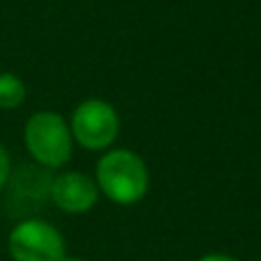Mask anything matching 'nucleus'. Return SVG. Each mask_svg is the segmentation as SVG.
Masks as SVG:
<instances>
[{"label":"nucleus","mask_w":261,"mask_h":261,"mask_svg":"<svg viewBox=\"0 0 261 261\" xmlns=\"http://www.w3.org/2000/svg\"><path fill=\"white\" fill-rule=\"evenodd\" d=\"M99 194L118 206H134L150 190V173L141 155L127 148H109L95 167Z\"/></svg>","instance_id":"nucleus-1"},{"label":"nucleus","mask_w":261,"mask_h":261,"mask_svg":"<svg viewBox=\"0 0 261 261\" xmlns=\"http://www.w3.org/2000/svg\"><path fill=\"white\" fill-rule=\"evenodd\" d=\"M10 176H12V160L7 148L0 143V192L10 185Z\"/></svg>","instance_id":"nucleus-7"},{"label":"nucleus","mask_w":261,"mask_h":261,"mask_svg":"<svg viewBox=\"0 0 261 261\" xmlns=\"http://www.w3.org/2000/svg\"><path fill=\"white\" fill-rule=\"evenodd\" d=\"M63 261H86V259H81V256H67V254H65Z\"/></svg>","instance_id":"nucleus-9"},{"label":"nucleus","mask_w":261,"mask_h":261,"mask_svg":"<svg viewBox=\"0 0 261 261\" xmlns=\"http://www.w3.org/2000/svg\"><path fill=\"white\" fill-rule=\"evenodd\" d=\"M23 143L37 167L60 169L72 160L74 137L69 123L56 111H37L25 120Z\"/></svg>","instance_id":"nucleus-2"},{"label":"nucleus","mask_w":261,"mask_h":261,"mask_svg":"<svg viewBox=\"0 0 261 261\" xmlns=\"http://www.w3.org/2000/svg\"><path fill=\"white\" fill-rule=\"evenodd\" d=\"M197 261H238V259L231 254H224V252H211V254L199 256Z\"/></svg>","instance_id":"nucleus-8"},{"label":"nucleus","mask_w":261,"mask_h":261,"mask_svg":"<svg viewBox=\"0 0 261 261\" xmlns=\"http://www.w3.org/2000/svg\"><path fill=\"white\" fill-rule=\"evenodd\" d=\"M7 250L14 261H63L67 254L63 233L40 217L16 222L7 236Z\"/></svg>","instance_id":"nucleus-4"},{"label":"nucleus","mask_w":261,"mask_h":261,"mask_svg":"<svg viewBox=\"0 0 261 261\" xmlns=\"http://www.w3.org/2000/svg\"><path fill=\"white\" fill-rule=\"evenodd\" d=\"M74 143L90 153H104L120 134V116L107 99H84L69 118Z\"/></svg>","instance_id":"nucleus-3"},{"label":"nucleus","mask_w":261,"mask_h":261,"mask_svg":"<svg viewBox=\"0 0 261 261\" xmlns=\"http://www.w3.org/2000/svg\"><path fill=\"white\" fill-rule=\"evenodd\" d=\"M25 102V84L12 72L0 74V111H14Z\"/></svg>","instance_id":"nucleus-6"},{"label":"nucleus","mask_w":261,"mask_h":261,"mask_svg":"<svg viewBox=\"0 0 261 261\" xmlns=\"http://www.w3.org/2000/svg\"><path fill=\"white\" fill-rule=\"evenodd\" d=\"M49 201L67 215H81L97 206L99 190L95 178L81 171H63L51 178Z\"/></svg>","instance_id":"nucleus-5"}]
</instances>
